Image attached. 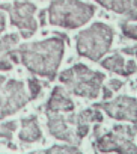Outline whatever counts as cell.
<instances>
[{
  "label": "cell",
  "instance_id": "1",
  "mask_svg": "<svg viewBox=\"0 0 137 154\" xmlns=\"http://www.w3.org/2000/svg\"><path fill=\"white\" fill-rule=\"evenodd\" d=\"M63 42L59 38H51L36 44H26L20 48L23 63L33 72L53 79L60 63Z\"/></svg>",
  "mask_w": 137,
  "mask_h": 154
},
{
  "label": "cell",
  "instance_id": "2",
  "mask_svg": "<svg viewBox=\"0 0 137 154\" xmlns=\"http://www.w3.org/2000/svg\"><path fill=\"white\" fill-rule=\"evenodd\" d=\"M48 14L51 24L76 29L94 17L95 6L80 0H51Z\"/></svg>",
  "mask_w": 137,
  "mask_h": 154
},
{
  "label": "cell",
  "instance_id": "3",
  "mask_svg": "<svg viewBox=\"0 0 137 154\" xmlns=\"http://www.w3.org/2000/svg\"><path fill=\"white\" fill-rule=\"evenodd\" d=\"M112 38H113L112 27L103 23H95L91 29L79 33L77 36L79 53L89 57L91 60H100V57L106 51H109Z\"/></svg>",
  "mask_w": 137,
  "mask_h": 154
},
{
  "label": "cell",
  "instance_id": "4",
  "mask_svg": "<svg viewBox=\"0 0 137 154\" xmlns=\"http://www.w3.org/2000/svg\"><path fill=\"white\" fill-rule=\"evenodd\" d=\"M36 11V6L29 2V0H23V2H15L11 8V23L17 27H20L21 30V36L23 38H30L38 24L33 18V14Z\"/></svg>",
  "mask_w": 137,
  "mask_h": 154
},
{
  "label": "cell",
  "instance_id": "5",
  "mask_svg": "<svg viewBox=\"0 0 137 154\" xmlns=\"http://www.w3.org/2000/svg\"><path fill=\"white\" fill-rule=\"evenodd\" d=\"M97 109L103 107L110 116L116 119H137V100L121 97L115 103H106V104H95Z\"/></svg>",
  "mask_w": 137,
  "mask_h": 154
},
{
  "label": "cell",
  "instance_id": "6",
  "mask_svg": "<svg viewBox=\"0 0 137 154\" xmlns=\"http://www.w3.org/2000/svg\"><path fill=\"white\" fill-rule=\"evenodd\" d=\"M6 100L2 104L3 110H2V116H6L9 113H14L17 109L23 107V104H26V101L29 100L24 95L23 91V83L17 82V80H9L8 86H6Z\"/></svg>",
  "mask_w": 137,
  "mask_h": 154
},
{
  "label": "cell",
  "instance_id": "7",
  "mask_svg": "<svg viewBox=\"0 0 137 154\" xmlns=\"http://www.w3.org/2000/svg\"><path fill=\"white\" fill-rule=\"evenodd\" d=\"M73 109H74V103L66 97L65 91L62 88H54L53 95L47 104V110L57 112V110H73Z\"/></svg>",
  "mask_w": 137,
  "mask_h": 154
},
{
  "label": "cell",
  "instance_id": "8",
  "mask_svg": "<svg viewBox=\"0 0 137 154\" xmlns=\"http://www.w3.org/2000/svg\"><path fill=\"white\" fill-rule=\"evenodd\" d=\"M18 42V35L17 33H11L6 35L5 38L0 39V69H11L12 65L9 62V51L12 50V47Z\"/></svg>",
  "mask_w": 137,
  "mask_h": 154
},
{
  "label": "cell",
  "instance_id": "9",
  "mask_svg": "<svg viewBox=\"0 0 137 154\" xmlns=\"http://www.w3.org/2000/svg\"><path fill=\"white\" fill-rule=\"evenodd\" d=\"M50 115V119H48V127H50V133L53 136H56L57 139H62V140H71V134L68 131V127L65 124V119L62 116H56V115Z\"/></svg>",
  "mask_w": 137,
  "mask_h": 154
},
{
  "label": "cell",
  "instance_id": "10",
  "mask_svg": "<svg viewBox=\"0 0 137 154\" xmlns=\"http://www.w3.org/2000/svg\"><path fill=\"white\" fill-rule=\"evenodd\" d=\"M41 130L38 127V122H36V118L35 116H30L29 119H23V130L20 133V139L21 140H26V142H33V140H38L41 139Z\"/></svg>",
  "mask_w": 137,
  "mask_h": 154
},
{
  "label": "cell",
  "instance_id": "11",
  "mask_svg": "<svg viewBox=\"0 0 137 154\" xmlns=\"http://www.w3.org/2000/svg\"><path fill=\"white\" fill-rule=\"evenodd\" d=\"M97 2L101 3L104 8H109L119 14H127L128 11L134 8L133 0H97Z\"/></svg>",
  "mask_w": 137,
  "mask_h": 154
},
{
  "label": "cell",
  "instance_id": "12",
  "mask_svg": "<svg viewBox=\"0 0 137 154\" xmlns=\"http://www.w3.org/2000/svg\"><path fill=\"white\" fill-rule=\"evenodd\" d=\"M101 65L110 71H115V72H119V74H124V65H125V60L121 54H115L106 60L101 62Z\"/></svg>",
  "mask_w": 137,
  "mask_h": 154
},
{
  "label": "cell",
  "instance_id": "13",
  "mask_svg": "<svg viewBox=\"0 0 137 154\" xmlns=\"http://www.w3.org/2000/svg\"><path fill=\"white\" fill-rule=\"evenodd\" d=\"M121 27H122V32L125 33V36H128L131 39H137V26H131V24L122 23Z\"/></svg>",
  "mask_w": 137,
  "mask_h": 154
},
{
  "label": "cell",
  "instance_id": "14",
  "mask_svg": "<svg viewBox=\"0 0 137 154\" xmlns=\"http://www.w3.org/2000/svg\"><path fill=\"white\" fill-rule=\"evenodd\" d=\"M29 88H30V94L32 98H36L41 92V83L36 79H29Z\"/></svg>",
  "mask_w": 137,
  "mask_h": 154
},
{
  "label": "cell",
  "instance_id": "15",
  "mask_svg": "<svg viewBox=\"0 0 137 154\" xmlns=\"http://www.w3.org/2000/svg\"><path fill=\"white\" fill-rule=\"evenodd\" d=\"M134 71H136V62H134V60H130V62H127L125 71H124L122 75H130V74H133Z\"/></svg>",
  "mask_w": 137,
  "mask_h": 154
},
{
  "label": "cell",
  "instance_id": "16",
  "mask_svg": "<svg viewBox=\"0 0 137 154\" xmlns=\"http://www.w3.org/2000/svg\"><path fill=\"white\" fill-rule=\"evenodd\" d=\"M109 85H110V88H112L113 91H118V89H121V88H122V85H124V83H122V82H119V80H110V83H109Z\"/></svg>",
  "mask_w": 137,
  "mask_h": 154
},
{
  "label": "cell",
  "instance_id": "17",
  "mask_svg": "<svg viewBox=\"0 0 137 154\" xmlns=\"http://www.w3.org/2000/svg\"><path fill=\"white\" fill-rule=\"evenodd\" d=\"M6 27V18H5V14L0 12V33H2Z\"/></svg>",
  "mask_w": 137,
  "mask_h": 154
},
{
  "label": "cell",
  "instance_id": "18",
  "mask_svg": "<svg viewBox=\"0 0 137 154\" xmlns=\"http://www.w3.org/2000/svg\"><path fill=\"white\" fill-rule=\"evenodd\" d=\"M39 21H41V26L45 24V11H41L39 12Z\"/></svg>",
  "mask_w": 137,
  "mask_h": 154
},
{
  "label": "cell",
  "instance_id": "19",
  "mask_svg": "<svg viewBox=\"0 0 137 154\" xmlns=\"http://www.w3.org/2000/svg\"><path fill=\"white\" fill-rule=\"evenodd\" d=\"M103 92H104V98H110L112 97V91L109 88H103Z\"/></svg>",
  "mask_w": 137,
  "mask_h": 154
},
{
  "label": "cell",
  "instance_id": "20",
  "mask_svg": "<svg viewBox=\"0 0 137 154\" xmlns=\"http://www.w3.org/2000/svg\"><path fill=\"white\" fill-rule=\"evenodd\" d=\"M11 8H12V5H9V3H2L0 5V9H3V11H11Z\"/></svg>",
  "mask_w": 137,
  "mask_h": 154
},
{
  "label": "cell",
  "instance_id": "21",
  "mask_svg": "<svg viewBox=\"0 0 137 154\" xmlns=\"http://www.w3.org/2000/svg\"><path fill=\"white\" fill-rule=\"evenodd\" d=\"M136 53H137V51H136Z\"/></svg>",
  "mask_w": 137,
  "mask_h": 154
}]
</instances>
